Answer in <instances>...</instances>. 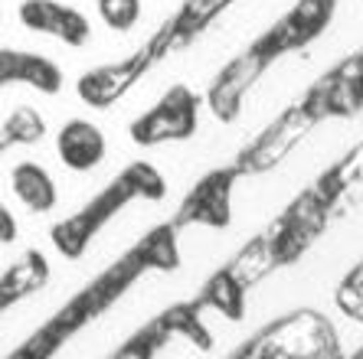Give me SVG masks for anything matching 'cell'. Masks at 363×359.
Returning a JSON list of instances; mask_svg holds the SVG:
<instances>
[{
	"mask_svg": "<svg viewBox=\"0 0 363 359\" xmlns=\"http://www.w3.org/2000/svg\"><path fill=\"white\" fill-rule=\"evenodd\" d=\"M125 173H128V180H131V186H135L138 200L161 203L164 196H167V176L154 167L151 160H135V164H128Z\"/></svg>",
	"mask_w": 363,
	"mask_h": 359,
	"instance_id": "cell-15",
	"label": "cell"
},
{
	"mask_svg": "<svg viewBox=\"0 0 363 359\" xmlns=\"http://www.w3.org/2000/svg\"><path fill=\"white\" fill-rule=\"evenodd\" d=\"M242 176V170H213L186 193L180 206V222L220 229L233 219V186Z\"/></svg>",
	"mask_w": 363,
	"mask_h": 359,
	"instance_id": "cell-6",
	"label": "cell"
},
{
	"mask_svg": "<svg viewBox=\"0 0 363 359\" xmlns=\"http://www.w3.org/2000/svg\"><path fill=\"white\" fill-rule=\"evenodd\" d=\"M10 85H26L40 95H60L66 85V72L60 69V62H52L43 52L30 50H0V89Z\"/></svg>",
	"mask_w": 363,
	"mask_h": 359,
	"instance_id": "cell-10",
	"label": "cell"
},
{
	"mask_svg": "<svg viewBox=\"0 0 363 359\" xmlns=\"http://www.w3.org/2000/svg\"><path fill=\"white\" fill-rule=\"evenodd\" d=\"M17 17L30 33L50 36L69 50H82L92 42V20L62 0H23Z\"/></svg>",
	"mask_w": 363,
	"mask_h": 359,
	"instance_id": "cell-5",
	"label": "cell"
},
{
	"mask_svg": "<svg viewBox=\"0 0 363 359\" xmlns=\"http://www.w3.org/2000/svg\"><path fill=\"white\" fill-rule=\"evenodd\" d=\"M20 239V222L7 203H0V245H13Z\"/></svg>",
	"mask_w": 363,
	"mask_h": 359,
	"instance_id": "cell-16",
	"label": "cell"
},
{
	"mask_svg": "<svg viewBox=\"0 0 363 359\" xmlns=\"http://www.w3.org/2000/svg\"><path fill=\"white\" fill-rule=\"evenodd\" d=\"M0 17H4V0H0Z\"/></svg>",
	"mask_w": 363,
	"mask_h": 359,
	"instance_id": "cell-18",
	"label": "cell"
},
{
	"mask_svg": "<svg viewBox=\"0 0 363 359\" xmlns=\"http://www.w3.org/2000/svg\"><path fill=\"white\" fill-rule=\"evenodd\" d=\"M272 59H279V50L272 46L269 33H265V36H259L242 56H236L233 62H226V66L216 72L210 92H206V105H210V111L216 115V121H233V118L242 111L245 95L252 92L255 85H259V79L269 72Z\"/></svg>",
	"mask_w": 363,
	"mask_h": 359,
	"instance_id": "cell-3",
	"label": "cell"
},
{
	"mask_svg": "<svg viewBox=\"0 0 363 359\" xmlns=\"http://www.w3.org/2000/svg\"><path fill=\"white\" fill-rule=\"evenodd\" d=\"M95 13L111 33H131L144 20V0H95Z\"/></svg>",
	"mask_w": 363,
	"mask_h": 359,
	"instance_id": "cell-14",
	"label": "cell"
},
{
	"mask_svg": "<svg viewBox=\"0 0 363 359\" xmlns=\"http://www.w3.org/2000/svg\"><path fill=\"white\" fill-rule=\"evenodd\" d=\"M46 131H50V125H46L43 111L33 105L10 108V115L0 125V137L7 147H36V144L46 141Z\"/></svg>",
	"mask_w": 363,
	"mask_h": 359,
	"instance_id": "cell-13",
	"label": "cell"
},
{
	"mask_svg": "<svg viewBox=\"0 0 363 359\" xmlns=\"http://www.w3.org/2000/svg\"><path fill=\"white\" fill-rule=\"evenodd\" d=\"M337 4L340 0H298L295 7L269 30V40L279 50V56H288V52L318 40L337 13Z\"/></svg>",
	"mask_w": 363,
	"mask_h": 359,
	"instance_id": "cell-8",
	"label": "cell"
},
{
	"mask_svg": "<svg viewBox=\"0 0 363 359\" xmlns=\"http://www.w3.org/2000/svg\"><path fill=\"white\" fill-rule=\"evenodd\" d=\"M50 284V261L36 249H26L17 261H10L7 271L0 275V317L13 310L20 301L33 297Z\"/></svg>",
	"mask_w": 363,
	"mask_h": 359,
	"instance_id": "cell-12",
	"label": "cell"
},
{
	"mask_svg": "<svg viewBox=\"0 0 363 359\" xmlns=\"http://www.w3.org/2000/svg\"><path fill=\"white\" fill-rule=\"evenodd\" d=\"M196 127H200V95L186 85H170L151 108L128 125V134L138 147H161L174 141H190Z\"/></svg>",
	"mask_w": 363,
	"mask_h": 359,
	"instance_id": "cell-2",
	"label": "cell"
},
{
	"mask_svg": "<svg viewBox=\"0 0 363 359\" xmlns=\"http://www.w3.org/2000/svg\"><path fill=\"white\" fill-rule=\"evenodd\" d=\"M318 121H321V115L314 111L311 101L304 98L301 108L288 111L285 118H279V121L269 127V134H265L262 141H255V147L245 154V164H249L245 170H269V167H275V164H281V160L301 144V137L311 134V127L318 125Z\"/></svg>",
	"mask_w": 363,
	"mask_h": 359,
	"instance_id": "cell-7",
	"label": "cell"
},
{
	"mask_svg": "<svg viewBox=\"0 0 363 359\" xmlns=\"http://www.w3.org/2000/svg\"><path fill=\"white\" fill-rule=\"evenodd\" d=\"M10 193L33 216H50L60 206V186L56 176L43 167L40 160H17L10 167Z\"/></svg>",
	"mask_w": 363,
	"mask_h": 359,
	"instance_id": "cell-11",
	"label": "cell"
},
{
	"mask_svg": "<svg viewBox=\"0 0 363 359\" xmlns=\"http://www.w3.org/2000/svg\"><path fill=\"white\" fill-rule=\"evenodd\" d=\"M56 157L72 173H92L108 157V137L89 118H69L56 131Z\"/></svg>",
	"mask_w": 363,
	"mask_h": 359,
	"instance_id": "cell-9",
	"label": "cell"
},
{
	"mask_svg": "<svg viewBox=\"0 0 363 359\" xmlns=\"http://www.w3.org/2000/svg\"><path fill=\"white\" fill-rule=\"evenodd\" d=\"M154 62H157V59H154L151 46L144 42L141 50H135L131 56L118 59V62H101V66L89 69L76 82L79 101L95 111H105V108H111V105H118V101L141 82L144 72H147Z\"/></svg>",
	"mask_w": 363,
	"mask_h": 359,
	"instance_id": "cell-4",
	"label": "cell"
},
{
	"mask_svg": "<svg viewBox=\"0 0 363 359\" xmlns=\"http://www.w3.org/2000/svg\"><path fill=\"white\" fill-rule=\"evenodd\" d=\"M135 186H131V180H128V173L121 170L111 183H105L99 193H95L92 200L85 203V206H79L76 212L69 219H62V222H56V226L50 229V242L52 249L60 251L62 258L69 261H79L89 251V245L99 239V232L105 226H108L111 219L118 216V212H125L131 203H135Z\"/></svg>",
	"mask_w": 363,
	"mask_h": 359,
	"instance_id": "cell-1",
	"label": "cell"
},
{
	"mask_svg": "<svg viewBox=\"0 0 363 359\" xmlns=\"http://www.w3.org/2000/svg\"><path fill=\"white\" fill-rule=\"evenodd\" d=\"M10 151V147H7V144H4V137H0V157H4V154H7Z\"/></svg>",
	"mask_w": 363,
	"mask_h": 359,
	"instance_id": "cell-17",
	"label": "cell"
}]
</instances>
